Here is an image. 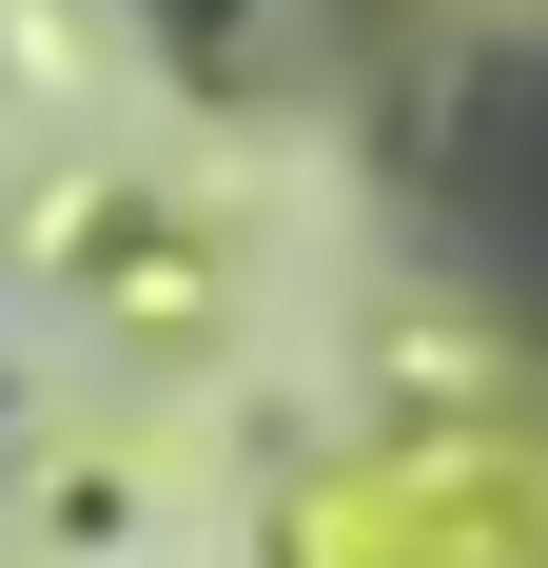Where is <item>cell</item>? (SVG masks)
Returning a JSON list of instances; mask_svg holds the SVG:
<instances>
[{
    "mask_svg": "<svg viewBox=\"0 0 548 568\" xmlns=\"http://www.w3.org/2000/svg\"><path fill=\"white\" fill-rule=\"evenodd\" d=\"M432 176H450V216H470L509 275L548 294V40H529V59H490V79L450 99V158H432Z\"/></svg>",
    "mask_w": 548,
    "mask_h": 568,
    "instance_id": "1",
    "label": "cell"
}]
</instances>
